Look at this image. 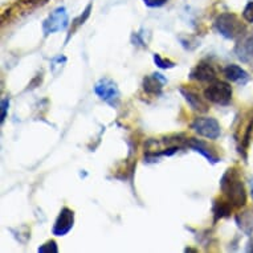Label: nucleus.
Instances as JSON below:
<instances>
[{
	"label": "nucleus",
	"mask_w": 253,
	"mask_h": 253,
	"mask_svg": "<svg viewBox=\"0 0 253 253\" xmlns=\"http://www.w3.org/2000/svg\"><path fill=\"white\" fill-rule=\"evenodd\" d=\"M220 190L233 207L241 208L247 204L245 186L241 180L240 172L235 167L228 169L220 178Z\"/></svg>",
	"instance_id": "nucleus-1"
},
{
	"label": "nucleus",
	"mask_w": 253,
	"mask_h": 253,
	"mask_svg": "<svg viewBox=\"0 0 253 253\" xmlns=\"http://www.w3.org/2000/svg\"><path fill=\"white\" fill-rule=\"evenodd\" d=\"M213 27L217 31V34L221 35L227 40H236L241 38L247 31L240 19L235 13L231 12L220 13L219 16L216 17Z\"/></svg>",
	"instance_id": "nucleus-2"
},
{
	"label": "nucleus",
	"mask_w": 253,
	"mask_h": 253,
	"mask_svg": "<svg viewBox=\"0 0 253 253\" xmlns=\"http://www.w3.org/2000/svg\"><path fill=\"white\" fill-rule=\"evenodd\" d=\"M204 98L212 104L227 106L232 101V86L225 81L215 80L206 87Z\"/></svg>",
	"instance_id": "nucleus-3"
},
{
	"label": "nucleus",
	"mask_w": 253,
	"mask_h": 253,
	"mask_svg": "<svg viewBox=\"0 0 253 253\" xmlns=\"http://www.w3.org/2000/svg\"><path fill=\"white\" fill-rule=\"evenodd\" d=\"M69 27V16H68V11L65 7H57L53 12L46 17L45 20L42 21V34L44 36H49L56 32H61Z\"/></svg>",
	"instance_id": "nucleus-4"
},
{
	"label": "nucleus",
	"mask_w": 253,
	"mask_h": 253,
	"mask_svg": "<svg viewBox=\"0 0 253 253\" xmlns=\"http://www.w3.org/2000/svg\"><path fill=\"white\" fill-rule=\"evenodd\" d=\"M191 127L196 134H199L200 137L207 138L211 141H216L221 135V127L217 120L212 117H198L192 121Z\"/></svg>",
	"instance_id": "nucleus-5"
},
{
	"label": "nucleus",
	"mask_w": 253,
	"mask_h": 253,
	"mask_svg": "<svg viewBox=\"0 0 253 253\" xmlns=\"http://www.w3.org/2000/svg\"><path fill=\"white\" fill-rule=\"evenodd\" d=\"M94 93L100 97L101 100L109 104L113 108H117L121 101L120 89L117 84L110 79H101L94 85Z\"/></svg>",
	"instance_id": "nucleus-6"
},
{
	"label": "nucleus",
	"mask_w": 253,
	"mask_h": 253,
	"mask_svg": "<svg viewBox=\"0 0 253 253\" xmlns=\"http://www.w3.org/2000/svg\"><path fill=\"white\" fill-rule=\"evenodd\" d=\"M73 225H75V212L72 211L71 208L64 207L58 213L56 221H54L52 233L58 237L65 236L71 232Z\"/></svg>",
	"instance_id": "nucleus-7"
},
{
	"label": "nucleus",
	"mask_w": 253,
	"mask_h": 253,
	"mask_svg": "<svg viewBox=\"0 0 253 253\" xmlns=\"http://www.w3.org/2000/svg\"><path fill=\"white\" fill-rule=\"evenodd\" d=\"M184 146L188 147V149L194 150L196 153H199L200 155H203L211 165H216V163L220 162L219 155L215 153V150L212 149L207 142L198 139V138H186Z\"/></svg>",
	"instance_id": "nucleus-8"
},
{
	"label": "nucleus",
	"mask_w": 253,
	"mask_h": 253,
	"mask_svg": "<svg viewBox=\"0 0 253 253\" xmlns=\"http://www.w3.org/2000/svg\"><path fill=\"white\" fill-rule=\"evenodd\" d=\"M188 77L195 81H199V83H212L217 77V72L211 62L203 60V61L198 62L195 68H192Z\"/></svg>",
	"instance_id": "nucleus-9"
},
{
	"label": "nucleus",
	"mask_w": 253,
	"mask_h": 253,
	"mask_svg": "<svg viewBox=\"0 0 253 253\" xmlns=\"http://www.w3.org/2000/svg\"><path fill=\"white\" fill-rule=\"evenodd\" d=\"M179 91H180V94L184 97V100H186L187 104L190 105V108H191L192 110H195V112L198 113H207L208 110H210L207 100L203 98V97H200V94L198 91L184 86L180 87Z\"/></svg>",
	"instance_id": "nucleus-10"
},
{
	"label": "nucleus",
	"mask_w": 253,
	"mask_h": 253,
	"mask_svg": "<svg viewBox=\"0 0 253 253\" xmlns=\"http://www.w3.org/2000/svg\"><path fill=\"white\" fill-rule=\"evenodd\" d=\"M167 83V79L162 73H153L151 76H146L142 83L143 91L149 96H161L163 91V85Z\"/></svg>",
	"instance_id": "nucleus-11"
},
{
	"label": "nucleus",
	"mask_w": 253,
	"mask_h": 253,
	"mask_svg": "<svg viewBox=\"0 0 253 253\" xmlns=\"http://www.w3.org/2000/svg\"><path fill=\"white\" fill-rule=\"evenodd\" d=\"M223 75L225 76V79L231 81V83H236V84H244L248 83L249 75L248 72L244 71L243 68L239 67V65H235V64H229L227 67L223 69Z\"/></svg>",
	"instance_id": "nucleus-12"
},
{
	"label": "nucleus",
	"mask_w": 253,
	"mask_h": 253,
	"mask_svg": "<svg viewBox=\"0 0 253 253\" xmlns=\"http://www.w3.org/2000/svg\"><path fill=\"white\" fill-rule=\"evenodd\" d=\"M235 53L243 62H253V36L243 39L235 48Z\"/></svg>",
	"instance_id": "nucleus-13"
},
{
	"label": "nucleus",
	"mask_w": 253,
	"mask_h": 253,
	"mask_svg": "<svg viewBox=\"0 0 253 253\" xmlns=\"http://www.w3.org/2000/svg\"><path fill=\"white\" fill-rule=\"evenodd\" d=\"M253 134V114L249 117V121L245 125V127L243 129V134L240 137V146H239V151L244 157V159H247V151H248L249 143H251V139H252Z\"/></svg>",
	"instance_id": "nucleus-14"
},
{
	"label": "nucleus",
	"mask_w": 253,
	"mask_h": 253,
	"mask_svg": "<svg viewBox=\"0 0 253 253\" xmlns=\"http://www.w3.org/2000/svg\"><path fill=\"white\" fill-rule=\"evenodd\" d=\"M233 206L229 203L228 200L225 199H215L213 200V207H212V211H213V216H215V221L223 219V217H228L232 213Z\"/></svg>",
	"instance_id": "nucleus-15"
},
{
	"label": "nucleus",
	"mask_w": 253,
	"mask_h": 253,
	"mask_svg": "<svg viewBox=\"0 0 253 253\" xmlns=\"http://www.w3.org/2000/svg\"><path fill=\"white\" fill-rule=\"evenodd\" d=\"M91 9H93V3H89V4L86 5V8L84 9L83 12L80 13L79 16L76 17L75 20L72 21V27L71 29H69V34H68V38L67 40H65V42H69V39L73 36V35L76 34V31L81 27V25L85 24V21L89 19V16H90V12H91Z\"/></svg>",
	"instance_id": "nucleus-16"
},
{
	"label": "nucleus",
	"mask_w": 253,
	"mask_h": 253,
	"mask_svg": "<svg viewBox=\"0 0 253 253\" xmlns=\"http://www.w3.org/2000/svg\"><path fill=\"white\" fill-rule=\"evenodd\" d=\"M236 223L239 228L245 233L251 236L253 232V211H247L244 213L236 216Z\"/></svg>",
	"instance_id": "nucleus-17"
},
{
	"label": "nucleus",
	"mask_w": 253,
	"mask_h": 253,
	"mask_svg": "<svg viewBox=\"0 0 253 253\" xmlns=\"http://www.w3.org/2000/svg\"><path fill=\"white\" fill-rule=\"evenodd\" d=\"M153 58L154 62H155V65H157L158 68H161V69H172V68H175V65H176L174 61H171L169 58L162 57L161 54L158 53L154 54Z\"/></svg>",
	"instance_id": "nucleus-18"
},
{
	"label": "nucleus",
	"mask_w": 253,
	"mask_h": 253,
	"mask_svg": "<svg viewBox=\"0 0 253 253\" xmlns=\"http://www.w3.org/2000/svg\"><path fill=\"white\" fill-rule=\"evenodd\" d=\"M39 253H57L58 247L57 243L54 240H48L46 243H44L42 245H40L38 248Z\"/></svg>",
	"instance_id": "nucleus-19"
},
{
	"label": "nucleus",
	"mask_w": 253,
	"mask_h": 253,
	"mask_svg": "<svg viewBox=\"0 0 253 253\" xmlns=\"http://www.w3.org/2000/svg\"><path fill=\"white\" fill-rule=\"evenodd\" d=\"M243 19L247 23L253 24V1H249L248 4L245 5L244 11H243Z\"/></svg>",
	"instance_id": "nucleus-20"
},
{
	"label": "nucleus",
	"mask_w": 253,
	"mask_h": 253,
	"mask_svg": "<svg viewBox=\"0 0 253 253\" xmlns=\"http://www.w3.org/2000/svg\"><path fill=\"white\" fill-rule=\"evenodd\" d=\"M0 108H1V116H0V122L3 124L5 120V117H7V113H8V108H9V100L8 98H3L1 102H0Z\"/></svg>",
	"instance_id": "nucleus-21"
},
{
	"label": "nucleus",
	"mask_w": 253,
	"mask_h": 253,
	"mask_svg": "<svg viewBox=\"0 0 253 253\" xmlns=\"http://www.w3.org/2000/svg\"><path fill=\"white\" fill-rule=\"evenodd\" d=\"M169 0H143L145 5H147L149 8H159L166 4Z\"/></svg>",
	"instance_id": "nucleus-22"
},
{
	"label": "nucleus",
	"mask_w": 253,
	"mask_h": 253,
	"mask_svg": "<svg viewBox=\"0 0 253 253\" xmlns=\"http://www.w3.org/2000/svg\"><path fill=\"white\" fill-rule=\"evenodd\" d=\"M46 1L48 0H28L27 3H29V4H44Z\"/></svg>",
	"instance_id": "nucleus-23"
},
{
	"label": "nucleus",
	"mask_w": 253,
	"mask_h": 253,
	"mask_svg": "<svg viewBox=\"0 0 253 253\" xmlns=\"http://www.w3.org/2000/svg\"><path fill=\"white\" fill-rule=\"evenodd\" d=\"M249 186H251V198L253 200V178L249 180Z\"/></svg>",
	"instance_id": "nucleus-24"
}]
</instances>
